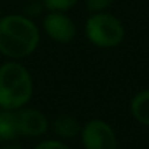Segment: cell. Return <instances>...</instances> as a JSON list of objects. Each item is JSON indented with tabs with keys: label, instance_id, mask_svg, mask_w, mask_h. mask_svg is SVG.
<instances>
[{
	"label": "cell",
	"instance_id": "cell-1",
	"mask_svg": "<svg viewBox=\"0 0 149 149\" xmlns=\"http://www.w3.org/2000/svg\"><path fill=\"white\" fill-rule=\"evenodd\" d=\"M41 31L24 13L0 16V54L6 60H24L38 48Z\"/></svg>",
	"mask_w": 149,
	"mask_h": 149
},
{
	"label": "cell",
	"instance_id": "cell-2",
	"mask_svg": "<svg viewBox=\"0 0 149 149\" xmlns=\"http://www.w3.org/2000/svg\"><path fill=\"white\" fill-rule=\"evenodd\" d=\"M34 78L19 60H6L0 64V108L18 111L32 100Z\"/></svg>",
	"mask_w": 149,
	"mask_h": 149
},
{
	"label": "cell",
	"instance_id": "cell-3",
	"mask_svg": "<svg viewBox=\"0 0 149 149\" xmlns=\"http://www.w3.org/2000/svg\"><path fill=\"white\" fill-rule=\"evenodd\" d=\"M84 32L86 40L94 47L104 50L118 47L126 37V28L121 19L107 10L89 13Z\"/></svg>",
	"mask_w": 149,
	"mask_h": 149
},
{
	"label": "cell",
	"instance_id": "cell-4",
	"mask_svg": "<svg viewBox=\"0 0 149 149\" xmlns=\"http://www.w3.org/2000/svg\"><path fill=\"white\" fill-rule=\"evenodd\" d=\"M81 140L85 149H117L114 129L101 118H92L82 126Z\"/></svg>",
	"mask_w": 149,
	"mask_h": 149
},
{
	"label": "cell",
	"instance_id": "cell-5",
	"mask_svg": "<svg viewBox=\"0 0 149 149\" xmlns=\"http://www.w3.org/2000/svg\"><path fill=\"white\" fill-rule=\"evenodd\" d=\"M41 26L47 37L57 44H69L78 35V26L67 12L47 10Z\"/></svg>",
	"mask_w": 149,
	"mask_h": 149
},
{
	"label": "cell",
	"instance_id": "cell-6",
	"mask_svg": "<svg viewBox=\"0 0 149 149\" xmlns=\"http://www.w3.org/2000/svg\"><path fill=\"white\" fill-rule=\"evenodd\" d=\"M16 118L19 134H24L26 137H40L45 134L50 127L47 116L38 108L24 107L16 111Z\"/></svg>",
	"mask_w": 149,
	"mask_h": 149
},
{
	"label": "cell",
	"instance_id": "cell-7",
	"mask_svg": "<svg viewBox=\"0 0 149 149\" xmlns=\"http://www.w3.org/2000/svg\"><path fill=\"white\" fill-rule=\"evenodd\" d=\"M53 132L61 139H73L81 134L82 126L76 117L70 114H58L51 123Z\"/></svg>",
	"mask_w": 149,
	"mask_h": 149
},
{
	"label": "cell",
	"instance_id": "cell-8",
	"mask_svg": "<svg viewBox=\"0 0 149 149\" xmlns=\"http://www.w3.org/2000/svg\"><path fill=\"white\" fill-rule=\"evenodd\" d=\"M130 113L137 123L149 127V88L139 91L132 98Z\"/></svg>",
	"mask_w": 149,
	"mask_h": 149
},
{
	"label": "cell",
	"instance_id": "cell-9",
	"mask_svg": "<svg viewBox=\"0 0 149 149\" xmlns=\"http://www.w3.org/2000/svg\"><path fill=\"white\" fill-rule=\"evenodd\" d=\"M19 134L16 111L0 108V140L9 142Z\"/></svg>",
	"mask_w": 149,
	"mask_h": 149
},
{
	"label": "cell",
	"instance_id": "cell-10",
	"mask_svg": "<svg viewBox=\"0 0 149 149\" xmlns=\"http://www.w3.org/2000/svg\"><path fill=\"white\" fill-rule=\"evenodd\" d=\"M45 10H58V12H67L73 9L79 3V0H41Z\"/></svg>",
	"mask_w": 149,
	"mask_h": 149
},
{
	"label": "cell",
	"instance_id": "cell-11",
	"mask_svg": "<svg viewBox=\"0 0 149 149\" xmlns=\"http://www.w3.org/2000/svg\"><path fill=\"white\" fill-rule=\"evenodd\" d=\"M114 3V0H85V8L89 13L105 12Z\"/></svg>",
	"mask_w": 149,
	"mask_h": 149
},
{
	"label": "cell",
	"instance_id": "cell-12",
	"mask_svg": "<svg viewBox=\"0 0 149 149\" xmlns=\"http://www.w3.org/2000/svg\"><path fill=\"white\" fill-rule=\"evenodd\" d=\"M44 10H45V8H44V5H42L41 0H29V2L24 6V12H22V13H24L25 16L34 19L35 16H40Z\"/></svg>",
	"mask_w": 149,
	"mask_h": 149
},
{
	"label": "cell",
	"instance_id": "cell-13",
	"mask_svg": "<svg viewBox=\"0 0 149 149\" xmlns=\"http://www.w3.org/2000/svg\"><path fill=\"white\" fill-rule=\"evenodd\" d=\"M34 149H70V146H67L64 142L57 139H47L40 142Z\"/></svg>",
	"mask_w": 149,
	"mask_h": 149
},
{
	"label": "cell",
	"instance_id": "cell-14",
	"mask_svg": "<svg viewBox=\"0 0 149 149\" xmlns=\"http://www.w3.org/2000/svg\"><path fill=\"white\" fill-rule=\"evenodd\" d=\"M2 149H24V148H21L19 145H5Z\"/></svg>",
	"mask_w": 149,
	"mask_h": 149
},
{
	"label": "cell",
	"instance_id": "cell-15",
	"mask_svg": "<svg viewBox=\"0 0 149 149\" xmlns=\"http://www.w3.org/2000/svg\"><path fill=\"white\" fill-rule=\"evenodd\" d=\"M0 16H2V15H0Z\"/></svg>",
	"mask_w": 149,
	"mask_h": 149
}]
</instances>
